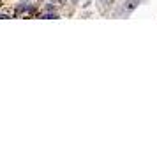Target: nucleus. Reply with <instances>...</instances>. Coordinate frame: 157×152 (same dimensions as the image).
<instances>
[]
</instances>
